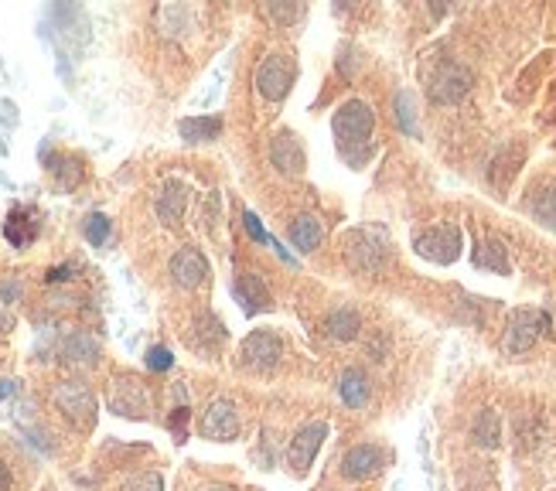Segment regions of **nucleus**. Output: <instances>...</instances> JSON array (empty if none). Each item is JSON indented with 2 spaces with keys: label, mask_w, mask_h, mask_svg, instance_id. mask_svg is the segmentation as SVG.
Masks as SVG:
<instances>
[{
  "label": "nucleus",
  "mask_w": 556,
  "mask_h": 491,
  "mask_svg": "<svg viewBox=\"0 0 556 491\" xmlns=\"http://www.w3.org/2000/svg\"><path fill=\"white\" fill-rule=\"evenodd\" d=\"M341 253H345V259H349L355 270L379 273L389 259V246L386 239L379 233H372V229H351V233H345V239H341Z\"/></svg>",
  "instance_id": "1"
},
{
  "label": "nucleus",
  "mask_w": 556,
  "mask_h": 491,
  "mask_svg": "<svg viewBox=\"0 0 556 491\" xmlns=\"http://www.w3.org/2000/svg\"><path fill=\"white\" fill-rule=\"evenodd\" d=\"M331 127H335V137H338V143H341V151H349L351 143H369L372 127H375L372 106L362 103V99H349V103H341L338 106L335 120H331Z\"/></svg>",
  "instance_id": "2"
},
{
  "label": "nucleus",
  "mask_w": 556,
  "mask_h": 491,
  "mask_svg": "<svg viewBox=\"0 0 556 491\" xmlns=\"http://www.w3.org/2000/svg\"><path fill=\"white\" fill-rule=\"evenodd\" d=\"M471 86H475V76H471V68L461 62H444L430 76V99L440 106H454L461 103L467 92H471Z\"/></svg>",
  "instance_id": "3"
},
{
  "label": "nucleus",
  "mask_w": 556,
  "mask_h": 491,
  "mask_svg": "<svg viewBox=\"0 0 556 491\" xmlns=\"http://www.w3.org/2000/svg\"><path fill=\"white\" fill-rule=\"evenodd\" d=\"M55 406H58L65 413V420L76 423L79 430H89L92 423H96V413H100L92 389L82 386V382H62V386L55 389Z\"/></svg>",
  "instance_id": "4"
},
{
  "label": "nucleus",
  "mask_w": 556,
  "mask_h": 491,
  "mask_svg": "<svg viewBox=\"0 0 556 491\" xmlns=\"http://www.w3.org/2000/svg\"><path fill=\"white\" fill-rule=\"evenodd\" d=\"M253 82H257V92L263 99L280 103V99H287L290 86H294V62H290L287 55H267V58L257 65Z\"/></svg>",
  "instance_id": "5"
},
{
  "label": "nucleus",
  "mask_w": 556,
  "mask_h": 491,
  "mask_svg": "<svg viewBox=\"0 0 556 491\" xmlns=\"http://www.w3.org/2000/svg\"><path fill=\"white\" fill-rule=\"evenodd\" d=\"M280 351H284V345L273 331H249L239 345V365L247 372H270L273 365L280 362Z\"/></svg>",
  "instance_id": "6"
},
{
  "label": "nucleus",
  "mask_w": 556,
  "mask_h": 491,
  "mask_svg": "<svg viewBox=\"0 0 556 491\" xmlns=\"http://www.w3.org/2000/svg\"><path fill=\"white\" fill-rule=\"evenodd\" d=\"M324 437H328V423H308V427H300L294 434V440L287 444V471H294L298 478H304L314 465V457L321 451Z\"/></svg>",
  "instance_id": "7"
},
{
  "label": "nucleus",
  "mask_w": 556,
  "mask_h": 491,
  "mask_svg": "<svg viewBox=\"0 0 556 491\" xmlns=\"http://www.w3.org/2000/svg\"><path fill=\"white\" fill-rule=\"evenodd\" d=\"M414 249L424 259H430V263L447 266V263L461 256V229L457 225H434V229L416 235Z\"/></svg>",
  "instance_id": "8"
},
{
  "label": "nucleus",
  "mask_w": 556,
  "mask_h": 491,
  "mask_svg": "<svg viewBox=\"0 0 556 491\" xmlns=\"http://www.w3.org/2000/svg\"><path fill=\"white\" fill-rule=\"evenodd\" d=\"M110 410L117 416L143 420V416L151 413V392H147V386H143L141 379L123 375V379H117L113 389H110Z\"/></svg>",
  "instance_id": "9"
},
{
  "label": "nucleus",
  "mask_w": 556,
  "mask_h": 491,
  "mask_svg": "<svg viewBox=\"0 0 556 491\" xmlns=\"http://www.w3.org/2000/svg\"><path fill=\"white\" fill-rule=\"evenodd\" d=\"M243 430V416H239V406L233 400H215L202 413V437L205 440H236Z\"/></svg>",
  "instance_id": "10"
},
{
  "label": "nucleus",
  "mask_w": 556,
  "mask_h": 491,
  "mask_svg": "<svg viewBox=\"0 0 556 491\" xmlns=\"http://www.w3.org/2000/svg\"><path fill=\"white\" fill-rule=\"evenodd\" d=\"M546 328V318L540 310H516L509 324H505V351H512V355H522V351H530L540 335H543Z\"/></svg>",
  "instance_id": "11"
},
{
  "label": "nucleus",
  "mask_w": 556,
  "mask_h": 491,
  "mask_svg": "<svg viewBox=\"0 0 556 491\" xmlns=\"http://www.w3.org/2000/svg\"><path fill=\"white\" fill-rule=\"evenodd\" d=\"M168 273H171V280H174L178 287H184V290H194V287L205 284L208 263H205V256L194 249V246H182V249L171 256Z\"/></svg>",
  "instance_id": "12"
},
{
  "label": "nucleus",
  "mask_w": 556,
  "mask_h": 491,
  "mask_svg": "<svg viewBox=\"0 0 556 491\" xmlns=\"http://www.w3.org/2000/svg\"><path fill=\"white\" fill-rule=\"evenodd\" d=\"M383 467H386V454H383V447H375V444H359V447H351V451L345 454L341 475L349 481H369V478H375Z\"/></svg>",
  "instance_id": "13"
},
{
  "label": "nucleus",
  "mask_w": 556,
  "mask_h": 491,
  "mask_svg": "<svg viewBox=\"0 0 556 491\" xmlns=\"http://www.w3.org/2000/svg\"><path fill=\"white\" fill-rule=\"evenodd\" d=\"M270 164L280 174H300L304 171V164H308V154H304V143L298 141V133H290V130H284V133H277L270 141Z\"/></svg>",
  "instance_id": "14"
},
{
  "label": "nucleus",
  "mask_w": 556,
  "mask_h": 491,
  "mask_svg": "<svg viewBox=\"0 0 556 491\" xmlns=\"http://www.w3.org/2000/svg\"><path fill=\"white\" fill-rule=\"evenodd\" d=\"M233 294L239 298V304H243L247 314H259V310L273 308L270 290H267V284L259 280L257 273H239V277H236V284H233Z\"/></svg>",
  "instance_id": "15"
},
{
  "label": "nucleus",
  "mask_w": 556,
  "mask_h": 491,
  "mask_svg": "<svg viewBox=\"0 0 556 491\" xmlns=\"http://www.w3.org/2000/svg\"><path fill=\"white\" fill-rule=\"evenodd\" d=\"M184 208H188V184L178 182V178H171V182L164 184L161 198H157V215H161L164 225H178L184 215Z\"/></svg>",
  "instance_id": "16"
},
{
  "label": "nucleus",
  "mask_w": 556,
  "mask_h": 491,
  "mask_svg": "<svg viewBox=\"0 0 556 491\" xmlns=\"http://www.w3.org/2000/svg\"><path fill=\"white\" fill-rule=\"evenodd\" d=\"M62 359L72 365H92L100 359V341L86 331H72V335L62 341Z\"/></svg>",
  "instance_id": "17"
},
{
  "label": "nucleus",
  "mask_w": 556,
  "mask_h": 491,
  "mask_svg": "<svg viewBox=\"0 0 556 491\" xmlns=\"http://www.w3.org/2000/svg\"><path fill=\"white\" fill-rule=\"evenodd\" d=\"M324 331L335 338V341H351V338H359V331H362V318H359V310L338 308L328 314Z\"/></svg>",
  "instance_id": "18"
},
{
  "label": "nucleus",
  "mask_w": 556,
  "mask_h": 491,
  "mask_svg": "<svg viewBox=\"0 0 556 491\" xmlns=\"http://www.w3.org/2000/svg\"><path fill=\"white\" fill-rule=\"evenodd\" d=\"M338 392H341V402L351 406V410H362L369 402V379H365L362 369H345L341 382H338Z\"/></svg>",
  "instance_id": "19"
},
{
  "label": "nucleus",
  "mask_w": 556,
  "mask_h": 491,
  "mask_svg": "<svg viewBox=\"0 0 556 491\" xmlns=\"http://www.w3.org/2000/svg\"><path fill=\"white\" fill-rule=\"evenodd\" d=\"M324 239V229L321 222L314 219V215H300V219L290 222V243L298 246L300 253H314Z\"/></svg>",
  "instance_id": "20"
},
{
  "label": "nucleus",
  "mask_w": 556,
  "mask_h": 491,
  "mask_svg": "<svg viewBox=\"0 0 556 491\" xmlns=\"http://www.w3.org/2000/svg\"><path fill=\"white\" fill-rule=\"evenodd\" d=\"M178 133H182L188 143H202L212 141L222 133V120L219 117H188L178 123Z\"/></svg>",
  "instance_id": "21"
},
{
  "label": "nucleus",
  "mask_w": 556,
  "mask_h": 491,
  "mask_svg": "<svg viewBox=\"0 0 556 491\" xmlns=\"http://www.w3.org/2000/svg\"><path fill=\"white\" fill-rule=\"evenodd\" d=\"M4 235H7V243L21 249V246H27L35 235H38V222L31 219L25 208H17V212H11L7 225H4Z\"/></svg>",
  "instance_id": "22"
},
{
  "label": "nucleus",
  "mask_w": 556,
  "mask_h": 491,
  "mask_svg": "<svg viewBox=\"0 0 556 491\" xmlns=\"http://www.w3.org/2000/svg\"><path fill=\"white\" fill-rule=\"evenodd\" d=\"M478 266H485V270L498 273V277H509L512 273V263H509V249H505L502 239H485V246H481L478 253Z\"/></svg>",
  "instance_id": "23"
},
{
  "label": "nucleus",
  "mask_w": 556,
  "mask_h": 491,
  "mask_svg": "<svg viewBox=\"0 0 556 491\" xmlns=\"http://www.w3.org/2000/svg\"><path fill=\"white\" fill-rule=\"evenodd\" d=\"M530 212L536 215V222H543L546 229H556V182H546L540 192L532 194Z\"/></svg>",
  "instance_id": "24"
},
{
  "label": "nucleus",
  "mask_w": 556,
  "mask_h": 491,
  "mask_svg": "<svg viewBox=\"0 0 556 491\" xmlns=\"http://www.w3.org/2000/svg\"><path fill=\"white\" fill-rule=\"evenodd\" d=\"M471 437L478 440L481 447H498V440H502V423H498V413H495V410H481V413L475 416Z\"/></svg>",
  "instance_id": "25"
},
{
  "label": "nucleus",
  "mask_w": 556,
  "mask_h": 491,
  "mask_svg": "<svg viewBox=\"0 0 556 491\" xmlns=\"http://www.w3.org/2000/svg\"><path fill=\"white\" fill-rule=\"evenodd\" d=\"M120 491H164V481L157 471H137L120 485Z\"/></svg>",
  "instance_id": "26"
},
{
  "label": "nucleus",
  "mask_w": 556,
  "mask_h": 491,
  "mask_svg": "<svg viewBox=\"0 0 556 491\" xmlns=\"http://www.w3.org/2000/svg\"><path fill=\"white\" fill-rule=\"evenodd\" d=\"M82 233H86V239H89L92 246H103L106 239H110V219L100 215V212H92L89 219H86V225H82Z\"/></svg>",
  "instance_id": "27"
},
{
  "label": "nucleus",
  "mask_w": 556,
  "mask_h": 491,
  "mask_svg": "<svg viewBox=\"0 0 556 491\" xmlns=\"http://www.w3.org/2000/svg\"><path fill=\"white\" fill-rule=\"evenodd\" d=\"M396 120L406 133H416V110H414V96L410 92H400L396 96Z\"/></svg>",
  "instance_id": "28"
},
{
  "label": "nucleus",
  "mask_w": 556,
  "mask_h": 491,
  "mask_svg": "<svg viewBox=\"0 0 556 491\" xmlns=\"http://www.w3.org/2000/svg\"><path fill=\"white\" fill-rule=\"evenodd\" d=\"M267 14L273 21H280V25H294V21L304 17V7L300 4H267Z\"/></svg>",
  "instance_id": "29"
},
{
  "label": "nucleus",
  "mask_w": 556,
  "mask_h": 491,
  "mask_svg": "<svg viewBox=\"0 0 556 491\" xmlns=\"http://www.w3.org/2000/svg\"><path fill=\"white\" fill-rule=\"evenodd\" d=\"M171 365H174V355H171L164 345H154V349L147 351V369H154V372H168Z\"/></svg>",
  "instance_id": "30"
},
{
  "label": "nucleus",
  "mask_w": 556,
  "mask_h": 491,
  "mask_svg": "<svg viewBox=\"0 0 556 491\" xmlns=\"http://www.w3.org/2000/svg\"><path fill=\"white\" fill-rule=\"evenodd\" d=\"M243 225H247V233L253 235L257 243H273L270 235H267V229L259 225V219H257V215H253V212H243Z\"/></svg>",
  "instance_id": "31"
},
{
  "label": "nucleus",
  "mask_w": 556,
  "mask_h": 491,
  "mask_svg": "<svg viewBox=\"0 0 556 491\" xmlns=\"http://www.w3.org/2000/svg\"><path fill=\"white\" fill-rule=\"evenodd\" d=\"M0 491H11V471H7L4 461H0Z\"/></svg>",
  "instance_id": "32"
},
{
  "label": "nucleus",
  "mask_w": 556,
  "mask_h": 491,
  "mask_svg": "<svg viewBox=\"0 0 556 491\" xmlns=\"http://www.w3.org/2000/svg\"><path fill=\"white\" fill-rule=\"evenodd\" d=\"M14 392V382H7V379H0V400H7Z\"/></svg>",
  "instance_id": "33"
},
{
  "label": "nucleus",
  "mask_w": 556,
  "mask_h": 491,
  "mask_svg": "<svg viewBox=\"0 0 556 491\" xmlns=\"http://www.w3.org/2000/svg\"><path fill=\"white\" fill-rule=\"evenodd\" d=\"M202 491H233V488H222V485H215V488H202Z\"/></svg>",
  "instance_id": "34"
}]
</instances>
